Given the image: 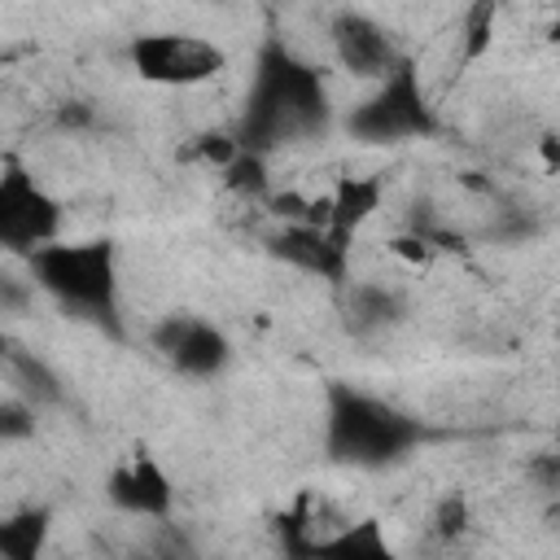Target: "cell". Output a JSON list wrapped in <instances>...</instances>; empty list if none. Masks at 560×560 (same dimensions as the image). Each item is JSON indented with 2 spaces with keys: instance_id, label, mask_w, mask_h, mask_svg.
<instances>
[{
  "instance_id": "1",
  "label": "cell",
  "mask_w": 560,
  "mask_h": 560,
  "mask_svg": "<svg viewBox=\"0 0 560 560\" xmlns=\"http://www.w3.org/2000/svg\"><path fill=\"white\" fill-rule=\"evenodd\" d=\"M328 114V96L319 83V70L298 61L289 48L271 44L258 61L254 88L245 96V114H241V149L249 153H267L293 136L319 131Z\"/></svg>"
},
{
  "instance_id": "2",
  "label": "cell",
  "mask_w": 560,
  "mask_h": 560,
  "mask_svg": "<svg viewBox=\"0 0 560 560\" xmlns=\"http://www.w3.org/2000/svg\"><path fill=\"white\" fill-rule=\"evenodd\" d=\"M420 420L394 411L381 398L354 394V389H332L328 407V455L341 464L376 468L398 455H407L420 442Z\"/></svg>"
},
{
  "instance_id": "3",
  "label": "cell",
  "mask_w": 560,
  "mask_h": 560,
  "mask_svg": "<svg viewBox=\"0 0 560 560\" xmlns=\"http://www.w3.org/2000/svg\"><path fill=\"white\" fill-rule=\"evenodd\" d=\"M35 280L79 315H114V245L109 241H52L31 254Z\"/></svg>"
},
{
  "instance_id": "4",
  "label": "cell",
  "mask_w": 560,
  "mask_h": 560,
  "mask_svg": "<svg viewBox=\"0 0 560 560\" xmlns=\"http://www.w3.org/2000/svg\"><path fill=\"white\" fill-rule=\"evenodd\" d=\"M131 66L140 79L162 83V88H192L214 79L228 57L214 39L188 35V31H149L131 39Z\"/></svg>"
},
{
  "instance_id": "5",
  "label": "cell",
  "mask_w": 560,
  "mask_h": 560,
  "mask_svg": "<svg viewBox=\"0 0 560 560\" xmlns=\"http://www.w3.org/2000/svg\"><path fill=\"white\" fill-rule=\"evenodd\" d=\"M350 131L359 140H407V136H429L433 131V114L424 105V92H420V79L407 61H398L381 88L350 114Z\"/></svg>"
},
{
  "instance_id": "6",
  "label": "cell",
  "mask_w": 560,
  "mask_h": 560,
  "mask_svg": "<svg viewBox=\"0 0 560 560\" xmlns=\"http://www.w3.org/2000/svg\"><path fill=\"white\" fill-rule=\"evenodd\" d=\"M61 232V206L26 175L22 166H9L0 175V249L35 254L39 245H52Z\"/></svg>"
},
{
  "instance_id": "7",
  "label": "cell",
  "mask_w": 560,
  "mask_h": 560,
  "mask_svg": "<svg viewBox=\"0 0 560 560\" xmlns=\"http://www.w3.org/2000/svg\"><path fill=\"white\" fill-rule=\"evenodd\" d=\"M328 39H332L337 61L350 74H359V79H385L398 66L389 31L376 18H368V13H337Z\"/></svg>"
},
{
  "instance_id": "8",
  "label": "cell",
  "mask_w": 560,
  "mask_h": 560,
  "mask_svg": "<svg viewBox=\"0 0 560 560\" xmlns=\"http://www.w3.org/2000/svg\"><path fill=\"white\" fill-rule=\"evenodd\" d=\"M153 346L184 376H214L228 363V337L219 328H210L206 319H188V315H171L166 324H158Z\"/></svg>"
},
{
  "instance_id": "9",
  "label": "cell",
  "mask_w": 560,
  "mask_h": 560,
  "mask_svg": "<svg viewBox=\"0 0 560 560\" xmlns=\"http://www.w3.org/2000/svg\"><path fill=\"white\" fill-rule=\"evenodd\" d=\"M109 499H114L122 512H136V516H166L175 490H171V481H166V472H162L158 459L136 455V459H127L122 468H114V477H109Z\"/></svg>"
},
{
  "instance_id": "10",
  "label": "cell",
  "mask_w": 560,
  "mask_h": 560,
  "mask_svg": "<svg viewBox=\"0 0 560 560\" xmlns=\"http://www.w3.org/2000/svg\"><path fill=\"white\" fill-rule=\"evenodd\" d=\"M381 210V179H372V175H346L337 188H332V197H328V241L332 245H350V236L372 219Z\"/></svg>"
},
{
  "instance_id": "11",
  "label": "cell",
  "mask_w": 560,
  "mask_h": 560,
  "mask_svg": "<svg viewBox=\"0 0 560 560\" xmlns=\"http://www.w3.org/2000/svg\"><path fill=\"white\" fill-rule=\"evenodd\" d=\"M271 245H276V254H280L284 262H293V267H302V271H311V276H324V280H341L346 249L332 245L324 228H302V223H293V228H284Z\"/></svg>"
},
{
  "instance_id": "12",
  "label": "cell",
  "mask_w": 560,
  "mask_h": 560,
  "mask_svg": "<svg viewBox=\"0 0 560 560\" xmlns=\"http://www.w3.org/2000/svg\"><path fill=\"white\" fill-rule=\"evenodd\" d=\"M311 560H398L376 516L346 521L337 534H328L319 547H311Z\"/></svg>"
},
{
  "instance_id": "13",
  "label": "cell",
  "mask_w": 560,
  "mask_h": 560,
  "mask_svg": "<svg viewBox=\"0 0 560 560\" xmlns=\"http://www.w3.org/2000/svg\"><path fill=\"white\" fill-rule=\"evenodd\" d=\"M44 542H48V512L44 508L0 516V560H39Z\"/></svg>"
},
{
  "instance_id": "14",
  "label": "cell",
  "mask_w": 560,
  "mask_h": 560,
  "mask_svg": "<svg viewBox=\"0 0 560 560\" xmlns=\"http://www.w3.org/2000/svg\"><path fill=\"white\" fill-rule=\"evenodd\" d=\"M223 184L236 192V197H262L267 192V166H262V153H249L241 149L228 166H223Z\"/></svg>"
},
{
  "instance_id": "15",
  "label": "cell",
  "mask_w": 560,
  "mask_h": 560,
  "mask_svg": "<svg viewBox=\"0 0 560 560\" xmlns=\"http://www.w3.org/2000/svg\"><path fill=\"white\" fill-rule=\"evenodd\" d=\"M494 39V4H472L464 9V22H459V57L464 61H477Z\"/></svg>"
},
{
  "instance_id": "16",
  "label": "cell",
  "mask_w": 560,
  "mask_h": 560,
  "mask_svg": "<svg viewBox=\"0 0 560 560\" xmlns=\"http://www.w3.org/2000/svg\"><path fill=\"white\" fill-rule=\"evenodd\" d=\"M464 525H468V503H464L459 494L442 499L438 512H433V534H438V538H459Z\"/></svg>"
},
{
  "instance_id": "17",
  "label": "cell",
  "mask_w": 560,
  "mask_h": 560,
  "mask_svg": "<svg viewBox=\"0 0 560 560\" xmlns=\"http://www.w3.org/2000/svg\"><path fill=\"white\" fill-rule=\"evenodd\" d=\"M35 416L26 402H0V438H31Z\"/></svg>"
},
{
  "instance_id": "18",
  "label": "cell",
  "mask_w": 560,
  "mask_h": 560,
  "mask_svg": "<svg viewBox=\"0 0 560 560\" xmlns=\"http://www.w3.org/2000/svg\"><path fill=\"white\" fill-rule=\"evenodd\" d=\"M389 249L402 258V262H429L433 258V241L424 232H407V236H394Z\"/></svg>"
},
{
  "instance_id": "19",
  "label": "cell",
  "mask_w": 560,
  "mask_h": 560,
  "mask_svg": "<svg viewBox=\"0 0 560 560\" xmlns=\"http://www.w3.org/2000/svg\"><path fill=\"white\" fill-rule=\"evenodd\" d=\"M197 153H201L206 162H214V166L223 171V166H228V162H232V158L241 153V144H236L232 136H201V144H197Z\"/></svg>"
}]
</instances>
